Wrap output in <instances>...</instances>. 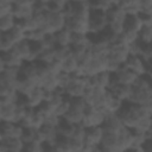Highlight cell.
Masks as SVG:
<instances>
[{
    "instance_id": "1",
    "label": "cell",
    "mask_w": 152,
    "mask_h": 152,
    "mask_svg": "<svg viewBox=\"0 0 152 152\" xmlns=\"http://www.w3.org/2000/svg\"><path fill=\"white\" fill-rule=\"evenodd\" d=\"M118 115L126 127L133 129L142 118L152 116V104L140 106L131 102H124V106L119 110Z\"/></svg>"
},
{
    "instance_id": "2",
    "label": "cell",
    "mask_w": 152,
    "mask_h": 152,
    "mask_svg": "<svg viewBox=\"0 0 152 152\" xmlns=\"http://www.w3.org/2000/svg\"><path fill=\"white\" fill-rule=\"evenodd\" d=\"M127 102L146 106L152 104V86L151 77L139 76L132 86V94Z\"/></svg>"
},
{
    "instance_id": "3",
    "label": "cell",
    "mask_w": 152,
    "mask_h": 152,
    "mask_svg": "<svg viewBox=\"0 0 152 152\" xmlns=\"http://www.w3.org/2000/svg\"><path fill=\"white\" fill-rule=\"evenodd\" d=\"M103 138V128L102 126L88 127L86 128V137H84V147L82 152L86 151H101L100 144Z\"/></svg>"
},
{
    "instance_id": "4",
    "label": "cell",
    "mask_w": 152,
    "mask_h": 152,
    "mask_svg": "<svg viewBox=\"0 0 152 152\" xmlns=\"http://www.w3.org/2000/svg\"><path fill=\"white\" fill-rule=\"evenodd\" d=\"M108 19L107 13L104 11L99 10H90L89 15V36H96L104 30H107Z\"/></svg>"
},
{
    "instance_id": "5",
    "label": "cell",
    "mask_w": 152,
    "mask_h": 152,
    "mask_svg": "<svg viewBox=\"0 0 152 152\" xmlns=\"http://www.w3.org/2000/svg\"><path fill=\"white\" fill-rule=\"evenodd\" d=\"M66 25V18L63 15L62 12L52 13L46 12L44 14V24L42 26V30L46 33H55L62 28H64Z\"/></svg>"
},
{
    "instance_id": "6",
    "label": "cell",
    "mask_w": 152,
    "mask_h": 152,
    "mask_svg": "<svg viewBox=\"0 0 152 152\" xmlns=\"http://www.w3.org/2000/svg\"><path fill=\"white\" fill-rule=\"evenodd\" d=\"M125 68L129 69L138 76H148L151 77V64L145 63L139 56H128L126 62L122 64Z\"/></svg>"
},
{
    "instance_id": "7",
    "label": "cell",
    "mask_w": 152,
    "mask_h": 152,
    "mask_svg": "<svg viewBox=\"0 0 152 152\" xmlns=\"http://www.w3.org/2000/svg\"><path fill=\"white\" fill-rule=\"evenodd\" d=\"M104 114L101 113L100 110H97L94 106L88 104L87 109L84 110V116L83 120L81 122L82 126H84L86 128L88 127H95V126H102L103 121H104Z\"/></svg>"
},
{
    "instance_id": "8",
    "label": "cell",
    "mask_w": 152,
    "mask_h": 152,
    "mask_svg": "<svg viewBox=\"0 0 152 152\" xmlns=\"http://www.w3.org/2000/svg\"><path fill=\"white\" fill-rule=\"evenodd\" d=\"M129 53H128V46L122 44V43H116V44H113L110 45V49H109V53H108V58L119 63V64H124L126 62V59L128 58Z\"/></svg>"
},
{
    "instance_id": "9",
    "label": "cell",
    "mask_w": 152,
    "mask_h": 152,
    "mask_svg": "<svg viewBox=\"0 0 152 152\" xmlns=\"http://www.w3.org/2000/svg\"><path fill=\"white\" fill-rule=\"evenodd\" d=\"M115 97H118L119 100L124 101V102H127L131 94H132V86H126V84H120L118 83L114 77H112V81L109 83V87L108 89Z\"/></svg>"
},
{
    "instance_id": "10",
    "label": "cell",
    "mask_w": 152,
    "mask_h": 152,
    "mask_svg": "<svg viewBox=\"0 0 152 152\" xmlns=\"http://www.w3.org/2000/svg\"><path fill=\"white\" fill-rule=\"evenodd\" d=\"M11 51L14 52L23 62H32L33 61L32 52H31V43L27 39H23V40L18 42Z\"/></svg>"
},
{
    "instance_id": "11",
    "label": "cell",
    "mask_w": 152,
    "mask_h": 152,
    "mask_svg": "<svg viewBox=\"0 0 152 152\" xmlns=\"http://www.w3.org/2000/svg\"><path fill=\"white\" fill-rule=\"evenodd\" d=\"M114 80L120 83V84H126V86H133V83L135 82V80L139 77L137 74H134L133 71H131L129 69L125 68L124 65H121V68L113 74Z\"/></svg>"
},
{
    "instance_id": "12",
    "label": "cell",
    "mask_w": 152,
    "mask_h": 152,
    "mask_svg": "<svg viewBox=\"0 0 152 152\" xmlns=\"http://www.w3.org/2000/svg\"><path fill=\"white\" fill-rule=\"evenodd\" d=\"M107 68V57H94L84 71V76H94L99 72L106 71Z\"/></svg>"
},
{
    "instance_id": "13",
    "label": "cell",
    "mask_w": 152,
    "mask_h": 152,
    "mask_svg": "<svg viewBox=\"0 0 152 152\" xmlns=\"http://www.w3.org/2000/svg\"><path fill=\"white\" fill-rule=\"evenodd\" d=\"M45 99V89L42 87H36L27 96H25L26 106L30 108H38L39 104Z\"/></svg>"
},
{
    "instance_id": "14",
    "label": "cell",
    "mask_w": 152,
    "mask_h": 152,
    "mask_svg": "<svg viewBox=\"0 0 152 152\" xmlns=\"http://www.w3.org/2000/svg\"><path fill=\"white\" fill-rule=\"evenodd\" d=\"M89 77H90V84H91V87L108 89L113 75L110 72H108V71H102V72H99V74H96L94 76H89Z\"/></svg>"
},
{
    "instance_id": "15",
    "label": "cell",
    "mask_w": 152,
    "mask_h": 152,
    "mask_svg": "<svg viewBox=\"0 0 152 152\" xmlns=\"http://www.w3.org/2000/svg\"><path fill=\"white\" fill-rule=\"evenodd\" d=\"M107 19H108V24L109 23H125V19L127 17L126 12L124 8H121L120 6L115 5L112 6L107 12Z\"/></svg>"
},
{
    "instance_id": "16",
    "label": "cell",
    "mask_w": 152,
    "mask_h": 152,
    "mask_svg": "<svg viewBox=\"0 0 152 152\" xmlns=\"http://www.w3.org/2000/svg\"><path fill=\"white\" fill-rule=\"evenodd\" d=\"M93 44V37L87 33H77L72 32L71 37V45L70 46H81L86 49H90Z\"/></svg>"
},
{
    "instance_id": "17",
    "label": "cell",
    "mask_w": 152,
    "mask_h": 152,
    "mask_svg": "<svg viewBox=\"0 0 152 152\" xmlns=\"http://www.w3.org/2000/svg\"><path fill=\"white\" fill-rule=\"evenodd\" d=\"M12 14L18 21H21L24 19H27L34 14L33 7H26V6H20V5H12Z\"/></svg>"
},
{
    "instance_id": "18",
    "label": "cell",
    "mask_w": 152,
    "mask_h": 152,
    "mask_svg": "<svg viewBox=\"0 0 152 152\" xmlns=\"http://www.w3.org/2000/svg\"><path fill=\"white\" fill-rule=\"evenodd\" d=\"M71 37H72V32L68 27H64V28L55 32L56 46H70Z\"/></svg>"
},
{
    "instance_id": "19",
    "label": "cell",
    "mask_w": 152,
    "mask_h": 152,
    "mask_svg": "<svg viewBox=\"0 0 152 152\" xmlns=\"http://www.w3.org/2000/svg\"><path fill=\"white\" fill-rule=\"evenodd\" d=\"M17 106H18L17 102H7V103H4V106H2V108H1V110H0V115H1L2 121H11V122H14V120H15ZM14 124H15V122H14Z\"/></svg>"
},
{
    "instance_id": "20",
    "label": "cell",
    "mask_w": 152,
    "mask_h": 152,
    "mask_svg": "<svg viewBox=\"0 0 152 152\" xmlns=\"http://www.w3.org/2000/svg\"><path fill=\"white\" fill-rule=\"evenodd\" d=\"M40 131L44 135V144L48 145H53L56 140L58 139V132H57V127H52V126H48V125H43L40 127Z\"/></svg>"
},
{
    "instance_id": "21",
    "label": "cell",
    "mask_w": 152,
    "mask_h": 152,
    "mask_svg": "<svg viewBox=\"0 0 152 152\" xmlns=\"http://www.w3.org/2000/svg\"><path fill=\"white\" fill-rule=\"evenodd\" d=\"M36 83L31 80H27V78H23V77H19L18 80V83H17V91L19 95L21 96H27L34 88H36Z\"/></svg>"
},
{
    "instance_id": "22",
    "label": "cell",
    "mask_w": 152,
    "mask_h": 152,
    "mask_svg": "<svg viewBox=\"0 0 152 152\" xmlns=\"http://www.w3.org/2000/svg\"><path fill=\"white\" fill-rule=\"evenodd\" d=\"M142 26H144L142 20L139 14L138 15H127L125 19V23H124V30H132V31L139 32Z\"/></svg>"
},
{
    "instance_id": "23",
    "label": "cell",
    "mask_w": 152,
    "mask_h": 152,
    "mask_svg": "<svg viewBox=\"0 0 152 152\" xmlns=\"http://www.w3.org/2000/svg\"><path fill=\"white\" fill-rule=\"evenodd\" d=\"M83 116H84V112L75 109V108H70L69 112L62 118V120L68 124H71V125H78L82 122Z\"/></svg>"
},
{
    "instance_id": "24",
    "label": "cell",
    "mask_w": 152,
    "mask_h": 152,
    "mask_svg": "<svg viewBox=\"0 0 152 152\" xmlns=\"http://www.w3.org/2000/svg\"><path fill=\"white\" fill-rule=\"evenodd\" d=\"M2 58H4V62H5V65L6 68H20L23 65V61L12 51H8V52H2Z\"/></svg>"
},
{
    "instance_id": "25",
    "label": "cell",
    "mask_w": 152,
    "mask_h": 152,
    "mask_svg": "<svg viewBox=\"0 0 152 152\" xmlns=\"http://www.w3.org/2000/svg\"><path fill=\"white\" fill-rule=\"evenodd\" d=\"M2 142L7 147V152H21L24 151L25 144L23 142L21 139L18 138H10V139H4Z\"/></svg>"
},
{
    "instance_id": "26",
    "label": "cell",
    "mask_w": 152,
    "mask_h": 152,
    "mask_svg": "<svg viewBox=\"0 0 152 152\" xmlns=\"http://www.w3.org/2000/svg\"><path fill=\"white\" fill-rule=\"evenodd\" d=\"M61 63H62V71L68 72L70 75H74L77 71V69H78V62H77V59L72 55H70L69 57H66Z\"/></svg>"
},
{
    "instance_id": "27",
    "label": "cell",
    "mask_w": 152,
    "mask_h": 152,
    "mask_svg": "<svg viewBox=\"0 0 152 152\" xmlns=\"http://www.w3.org/2000/svg\"><path fill=\"white\" fill-rule=\"evenodd\" d=\"M17 21L18 20L14 18V15L12 13L1 17L0 18V32L1 33H5V32L11 31L13 28V26L17 24Z\"/></svg>"
},
{
    "instance_id": "28",
    "label": "cell",
    "mask_w": 152,
    "mask_h": 152,
    "mask_svg": "<svg viewBox=\"0 0 152 152\" xmlns=\"http://www.w3.org/2000/svg\"><path fill=\"white\" fill-rule=\"evenodd\" d=\"M139 39V32L132 31V30H124V32L120 34V43L125 45H129Z\"/></svg>"
},
{
    "instance_id": "29",
    "label": "cell",
    "mask_w": 152,
    "mask_h": 152,
    "mask_svg": "<svg viewBox=\"0 0 152 152\" xmlns=\"http://www.w3.org/2000/svg\"><path fill=\"white\" fill-rule=\"evenodd\" d=\"M142 44H151L152 42V25H144L139 31V39Z\"/></svg>"
},
{
    "instance_id": "30",
    "label": "cell",
    "mask_w": 152,
    "mask_h": 152,
    "mask_svg": "<svg viewBox=\"0 0 152 152\" xmlns=\"http://www.w3.org/2000/svg\"><path fill=\"white\" fill-rule=\"evenodd\" d=\"M55 59L58 62H63L66 57L71 55V46H55Z\"/></svg>"
},
{
    "instance_id": "31",
    "label": "cell",
    "mask_w": 152,
    "mask_h": 152,
    "mask_svg": "<svg viewBox=\"0 0 152 152\" xmlns=\"http://www.w3.org/2000/svg\"><path fill=\"white\" fill-rule=\"evenodd\" d=\"M55 49V48H53ZM53 49H48V50H44L38 57H37V62L44 64V65H48L50 64L51 62L55 61V51Z\"/></svg>"
},
{
    "instance_id": "32",
    "label": "cell",
    "mask_w": 152,
    "mask_h": 152,
    "mask_svg": "<svg viewBox=\"0 0 152 152\" xmlns=\"http://www.w3.org/2000/svg\"><path fill=\"white\" fill-rule=\"evenodd\" d=\"M15 124L11 121H1L0 122V132L4 137V139H10L12 138V133L14 129Z\"/></svg>"
},
{
    "instance_id": "33",
    "label": "cell",
    "mask_w": 152,
    "mask_h": 152,
    "mask_svg": "<svg viewBox=\"0 0 152 152\" xmlns=\"http://www.w3.org/2000/svg\"><path fill=\"white\" fill-rule=\"evenodd\" d=\"M55 152H71L70 139L58 137V139L55 142Z\"/></svg>"
},
{
    "instance_id": "34",
    "label": "cell",
    "mask_w": 152,
    "mask_h": 152,
    "mask_svg": "<svg viewBox=\"0 0 152 152\" xmlns=\"http://www.w3.org/2000/svg\"><path fill=\"white\" fill-rule=\"evenodd\" d=\"M17 43L14 42V39L10 36V33L8 32H5V33H2V45H1V53L2 52H8V51H11L13 48H14V45H15Z\"/></svg>"
},
{
    "instance_id": "35",
    "label": "cell",
    "mask_w": 152,
    "mask_h": 152,
    "mask_svg": "<svg viewBox=\"0 0 152 152\" xmlns=\"http://www.w3.org/2000/svg\"><path fill=\"white\" fill-rule=\"evenodd\" d=\"M45 34H46L45 31H43L42 28H37V30L26 32V37H25V39H27L28 42H40V40L44 39Z\"/></svg>"
},
{
    "instance_id": "36",
    "label": "cell",
    "mask_w": 152,
    "mask_h": 152,
    "mask_svg": "<svg viewBox=\"0 0 152 152\" xmlns=\"http://www.w3.org/2000/svg\"><path fill=\"white\" fill-rule=\"evenodd\" d=\"M56 78H57V84H58V88L63 89L71 82L72 80V75L68 74V72H64V71H61L58 75H56Z\"/></svg>"
},
{
    "instance_id": "37",
    "label": "cell",
    "mask_w": 152,
    "mask_h": 152,
    "mask_svg": "<svg viewBox=\"0 0 152 152\" xmlns=\"http://www.w3.org/2000/svg\"><path fill=\"white\" fill-rule=\"evenodd\" d=\"M70 108H71V101H70L69 97L65 96L64 101H63L61 104L57 106V108H56V110H55V114H57L59 118H63V116L69 112Z\"/></svg>"
},
{
    "instance_id": "38",
    "label": "cell",
    "mask_w": 152,
    "mask_h": 152,
    "mask_svg": "<svg viewBox=\"0 0 152 152\" xmlns=\"http://www.w3.org/2000/svg\"><path fill=\"white\" fill-rule=\"evenodd\" d=\"M45 122V115L38 109L34 108L33 110V118H32V127L33 128H40Z\"/></svg>"
},
{
    "instance_id": "39",
    "label": "cell",
    "mask_w": 152,
    "mask_h": 152,
    "mask_svg": "<svg viewBox=\"0 0 152 152\" xmlns=\"http://www.w3.org/2000/svg\"><path fill=\"white\" fill-rule=\"evenodd\" d=\"M36 132H37V128H33V127H28V128H24V132H23V135H21V140L24 144H28L33 140H36Z\"/></svg>"
},
{
    "instance_id": "40",
    "label": "cell",
    "mask_w": 152,
    "mask_h": 152,
    "mask_svg": "<svg viewBox=\"0 0 152 152\" xmlns=\"http://www.w3.org/2000/svg\"><path fill=\"white\" fill-rule=\"evenodd\" d=\"M24 151L27 152H44V142H39V141H31L28 144H25Z\"/></svg>"
},
{
    "instance_id": "41",
    "label": "cell",
    "mask_w": 152,
    "mask_h": 152,
    "mask_svg": "<svg viewBox=\"0 0 152 152\" xmlns=\"http://www.w3.org/2000/svg\"><path fill=\"white\" fill-rule=\"evenodd\" d=\"M140 57L145 63L151 64V59H152V46H151V44H144L142 45Z\"/></svg>"
},
{
    "instance_id": "42",
    "label": "cell",
    "mask_w": 152,
    "mask_h": 152,
    "mask_svg": "<svg viewBox=\"0 0 152 152\" xmlns=\"http://www.w3.org/2000/svg\"><path fill=\"white\" fill-rule=\"evenodd\" d=\"M38 109H39V110H40L45 116H48V115H50V114H53V113H55L56 107H55L51 102H49V101H43V102L39 104Z\"/></svg>"
},
{
    "instance_id": "43",
    "label": "cell",
    "mask_w": 152,
    "mask_h": 152,
    "mask_svg": "<svg viewBox=\"0 0 152 152\" xmlns=\"http://www.w3.org/2000/svg\"><path fill=\"white\" fill-rule=\"evenodd\" d=\"M142 43H140L139 40L127 45L128 46V53L129 56H139L140 57V53H141V50H142Z\"/></svg>"
},
{
    "instance_id": "44",
    "label": "cell",
    "mask_w": 152,
    "mask_h": 152,
    "mask_svg": "<svg viewBox=\"0 0 152 152\" xmlns=\"http://www.w3.org/2000/svg\"><path fill=\"white\" fill-rule=\"evenodd\" d=\"M84 137H86V127L82 126L81 124L75 126V131L74 134L70 139H75V140H80V141H84Z\"/></svg>"
},
{
    "instance_id": "45",
    "label": "cell",
    "mask_w": 152,
    "mask_h": 152,
    "mask_svg": "<svg viewBox=\"0 0 152 152\" xmlns=\"http://www.w3.org/2000/svg\"><path fill=\"white\" fill-rule=\"evenodd\" d=\"M62 122V118H59L57 114H50L48 116H45V122L44 125H48V126H52V127H58Z\"/></svg>"
},
{
    "instance_id": "46",
    "label": "cell",
    "mask_w": 152,
    "mask_h": 152,
    "mask_svg": "<svg viewBox=\"0 0 152 152\" xmlns=\"http://www.w3.org/2000/svg\"><path fill=\"white\" fill-rule=\"evenodd\" d=\"M46 69H48V71L51 74V75H58L61 71H62V63L61 62H58V61H53V62H51L50 64H48L46 65Z\"/></svg>"
},
{
    "instance_id": "47",
    "label": "cell",
    "mask_w": 152,
    "mask_h": 152,
    "mask_svg": "<svg viewBox=\"0 0 152 152\" xmlns=\"http://www.w3.org/2000/svg\"><path fill=\"white\" fill-rule=\"evenodd\" d=\"M84 147V141L70 139V150L71 152H82Z\"/></svg>"
},
{
    "instance_id": "48",
    "label": "cell",
    "mask_w": 152,
    "mask_h": 152,
    "mask_svg": "<svg viewBox=\"0 0 152 152\" xmlns=\"http://www.w3.org/2000/svg\"><path fill=\"white\" fill-rule=\"evenodd\" d=\"M12 4L20 5V6H26V7H34L37 4V0H13Z\"/></svg>"
},
{
    "instance_id": "49",
    "label": "cell",
    "mask_w": 152,
    "mask_h": 152,
    "mask_svg": "<svg viewBox=\"0 0 152 152\" xmlns=\"http://www.w3.org/2000/svg\"><path fill=\"white\" fill-rule=\"evenodd\" d=\"M6 69V65H5V62H4V58H2V55L0 53V74L4 72V70Z\"/></svg>"
},
{
    "instance_id": "50",
    "label": "cell",
    "mask_w": 152,
    "mask_h": 152,
    "mask_svg": "<svg viewBox=\"0 0 152 152\" xmlns=\"http://www.w3.org/2000/svg\"><path fill=\"white\" fill-rule=\"evenodd\" d=\"M51 1H52V0H37V2H40V4H46V5H49Z\"/></svg>"
},
{
    "instance_id": "51",
    "label": "cell",
    "mask_w": 152,
    "mask_h": 152,
    "mask_svg": "<svg viewBox=\"0 0 152 152\" xmlns=\"http://www.w3.org/2000/svg\"><path fill=\"white\" fill-rule=\"evenodd\" d=\"M4 140V137H2V134H1V132H0V141H2Z\"/></svg>"
},
{
    "instance_id": "52",
    "label": "cell",
    "mask_w": 152,
    "mask_h": 152,
    "mask_svg": "<svg viewBox=\"0 0 152 152\" xmlns=\"http://www.w3.org/2000/svg\"><path fill=\"white\" fill-rule=\"evenodd\" d=\"M1 121H2V119H1V115H0V122H1Z\"/></svg>"
}]
</instances>
